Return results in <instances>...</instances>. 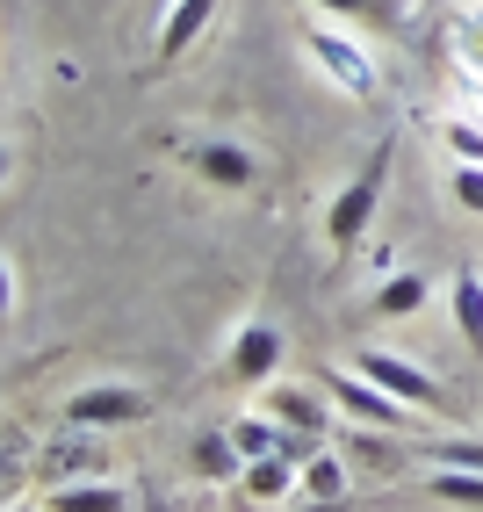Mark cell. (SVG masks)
<instances>
[{
	"label": "cell",
	"mask_w": 483,
	"mask_h": 512,
	"mask_svg": "<svg viewBox=\"0 0 483 512\" xmlns=\"http://www.w3.org/2000/svg\"><path fill=\"white\" fill-rule=\"evenodd\" d=\"M354 368L368 375V383H383L390 397L419 404V412H426V404H433V412L447 404V390H440V383H433V375H426L419 361H411V354H397V347H361V354H354Z\"/></svg>",
	"instance_id": "5"
},
{
	"label": "cell",
	"mask_w": 483,
	"mask_h": 512,
	"mask_svg": "<svg viewBox=\"0 0 483 512\" xmlns=\"http://www.w3.org/2000/svg\"><path fill=\"white\" fill-rule=\"evenodd\" d=\"M303 512H347V498H303Z\"/></svg>",
	"instance_id": "23"
},
{
	"label": "cell",
	"mask_w": 483,
	"mask_h": 512,
	"mask_svg": "<svg viewBox=\"0 0 483 512\" xmlns=\"http://www.w3.org/2000/svg\"><path fill=\"white\" fill-rule=\"evenodd\" d=\"M44 512H130V498H123V484H109V476H80V484H51Z\"/></svg>",
	"instance_id": "11"
},
{
	"label": "cell",
	"mask_w": 483,
	"mask_h": 512,
	"mask_svg": "<svg viewBox=\"0 0 483 512\" xmlns=\"http://www.w3.org/2000/svg\"><path fill=\"white\" fill-rule=\"evenodd\" d=\"M447 188H455V202L469 217H483V159H455V174H447Z\"/></svg>",
	"instance_id": "19"
},
{
	"label": "cell",
	"mask_w": 483,
	"mask_h": 512,
	"mask_svg": "<svg viewBox=\"0 0 483 512\" xmlns=\"http://www.w3.org/2000/svg\"><path fill=\"white\" fill-rule=\"evenodd\" d=\"M8 512H44V505H8Z\"/></svg>",
	"instance_id": "24"
},
{
	"label": "cell",
	"mask_w": 483,
	"mask_h": 512,
	"mask_svg": "<svg viewBox=\"0 0 483 512\" xmlns=\"http://www.w3.org/2000/svg\"><path fill=\"white\" fill-rule=\"evenodd\" d=\"M426 275H390L383 289H375V311H383V318H419L426 311Z\"/></svg>",
	"instance_id": "16"
},
{
	"label": "cell",
	"mask_w": 483,
	"mask_h": 512,
	"mask_svg": "<svg viewBox=\"0 0 483 512\" xmlns=\"http://www.w3.org/2000/svg\"><path fill=\"white\" fill-rule=\"evenodd\" d=\"M447 311H455V332L469 339V354H483V275L462 267L455 282H447Z\"/></svg>",
	"instance_id": "14"
},
{
	"label": "cell",
	"mask_w": 483,
	"mask_h": 512,
	"mask_svg": "<svg viewBox=\"0 0 483 512\" xmlns=\"http://www.w3.org/2000/svg\"><path fill=\"white\" fill-rule=\"evenodd\" d=\"M80 476H109V448L87 426H65L58 440H44V484H80Z\"/></svg>",
	"instance_id": "6"
},
{
	"label": "cell",
	"mask_w": 483,
	"mask_h": 512,
	"mask_svg": "<svg viewBox=\"0 0 483 512\" xmlns=\"http://www.w3.org/2000/svg\"><path fill=\"white\" fill-rule=\"evenodd\" d=\"M296 491H303V498H347V462L318 448V455L303 462V484H296Z\"/></svg>",
	"instance_id": "17"
},
{
	"label": "cell",
	"mask_w": 483,
	"mask_h": 512,
	"mask_svg": "<svg viewBox=\"0 0 483 512\" xmlns=\"http://www.w3.org/2000/svg\"><path fill=\"white\" fill-rule=\"evenodd\" d=\"M188 166L210 188H224V195H246L253 181H260V159L246 152V145H224V138H202V145H188Z\"/></svg>",
	"instance_id": "8"
},
{
	"label": "cell",
	"mask_w": 483,
	"mask_h": 512,
	"mask_svg": "<svg viewBox=\"0 0 483 512\" xmlns=\"http://www.w3.org/2000/svg\"><path fill=\"white\" fill-rule=\"evenodd\" d=\"M310 8H325L332 22H375V0H310Z\"/></svg>",
	"instance_id": "22"
},
{
	"label": "cell",
	"mask_w": 483,
	"mask_h": 512,
	"mask_svg": "<svg viewBox=\"0 0 483 512\" xmlns=\"http://www.w3.org/2000/svg\"><path fill=\"white\" fill-rule=\"evenodd\" d=\"M303 51L318 58V73L339 87V94H354V101H375V58L347 37V29H332V22H303Z\"/></svg>",
	"instance_id": "3"
},
{
	"label": "cell",
	"mask_w": 483,
	"mask_h": 512,
	"mask_svg": "<svg viewBox=\"0 0 483 512\" xmlns=\"http://www.w3.org/2000/svg\"><path fill=\"white\" fill-rule=\"evenodd\" d=\"M325 397L339 404V419H354V426H368V433H419V404H404V397H390L383 383H368V375L347 361V368H325Z\"/></svg>",
	"instance_id": "1"
},
{
	"label": "cell",
	"mask_w": 483,
	"mask_h": 512,
	"mask_svg": "<svg viewBox=\"0 0 483 512\" xmlns=\"http://www.w3.org/2000/svg\"><path fill=\"white\" fill-rule=\"evenodd\" d=\"M224 368H231V383L267 390V383H274V368H282V332H274V325H238Z\"/></svg>",
	"instance_id": "9"
},
{
	"label": "cell",
	"mask_w": 483,
	"mask_h": 512,
	"mask_svg": "<svg viewBox=\"0 0 483 512\" xmlns=\"http://www.w3.org/2000/svg\"><path fill=\"white\" fill-rule=\"evenodd\" d=\"M260 412L282 419V426H296V433H318V440H325V426L339 419V404L325 397V383H318V390H303V383H267V390H260Z\"/></svg>",
	"instance_id": "7"
},
{
	"label": "cell",
	"mask_w": 483,
	"mask_h": 512,
	"mask_svg": "<svg viewBox=\"0 0 483 512\" xmlns=\"http://www.w3.org/2000/svg\"><path fill=\"white\" fill-rule=\"evenodd\" d=\"M433 469H483V440H433Z\"/></svg>",
	"instance_id": "20"
},
{
	"label": "cell",
	"mask_w": 483,
	"mask_h": 512,
	"mask_svg": "<svg viewBox=\"0 0 483 512\" xmlns=\"http://www.w3.org/2000/svg\"><path fill=\"white\" fill-rule=\"evenodd\" d=\"M383 181H390V145H375V159H368L361 174L325 202V246H332V253H354L361 238H368L375 202H383Z\"/></svg>",
	"instance_id": "2"
},
{
	"label": "cell",
	"mask_w": 483,
	"mask_h": 512,
	"mask_svg": "<svg viewBox=\"0 0 483 512\" xmlns=\"http://www.w3.org/2000/svg\"><path fill=\"white\" fill-rule=\"evenodd\" d=\"M152 419V397L130 390V383H87L65 397V426H87V433H109V426H137Z\"/></svg>",
	"instance_id": "4"
},
{
	"label": "cell",
	"mask_w": 483,
	"mask_h": 512,
	"mask_svg": "<svg viewBox=\"0 0 483 512\" xmlns=\"http://www.w3.org/2000/svg\"><path fill=\"white\" fill-rule=\"evenodd\" d=\"M195 469H202V484H238L246 476V448L231 440V426L195 433Z\"/></svg>",
	"instance_id": "13"
},
{
	"label": "cell",
	"mask_w": 483,
	"mask_h": 512,
	"mask_svg": "<svg viewBox=\"0 0 483 512\" xmlns=\"http://www.w3.org/2000/svg\"><path fill=\"white\" fill-rule=\"evenodd\" d=\"M447 152H455V159H483V130L476 123H447Z\"/></svg>",
	"instance_id": "21"
},
{
	"label": "cell",
	"mask_w": 483,
	"mask_h": 512,
	"mask_svg": "<svg viewBox=\"0 0 483 512\" xmlns=\"http://www.w3.org/2000/svg\"><path fill=\"white\" fill-rule=\"evenodd\" d=\"M433 498H455V505H483V469H433Z\"/></svg>",
	"instance_id": "18"
},
{
	"label": "cell",
	"mask_w": 483,
	"mask_h": 512,
	"mask_svg": "<svg viewBox=\"0 0 483 512\" xmlns=\"http://www.w3.org/2000/svg\"><path fill=\"white\" fill-rule=\"evenodd\" d=\"M224 8V0H166V22H159V65H174L202 29H210V15Z\"/></svg>",
	"instance_id": "10"
},
{
	"label": "cell",
	"mask_w": 483,
	"mask_h": 512,
	"mask_svg": "<svg viewBox=\"0 0 483 512\" xmlns=\"http://www.w3.org/2000/svg\"><path fill=\"white\" fill-rule=\"evenodd\" d=\"M231 440H238L246 462H253V455H282V448H289V426L267 419V412H238V419H231Z\"/></svg>",
	"instance_id": "15"
},
{
	"label": "cell",
	"mask_w": 483,
	"mask_h": 512,
	"mask_svg": "<svg viewBox=\"0 0 483 512\" xmlns=\"http://www.w3.org/2000/svg\"><path fill=\"white\" fill-rule=\"evenodd\" d=\"M296 484H303V462H289V455H253V462H246V476H238V491H246L253 505L289 498Z\"/></svg>",
	"instance_id": "12"
}]
</instances>
